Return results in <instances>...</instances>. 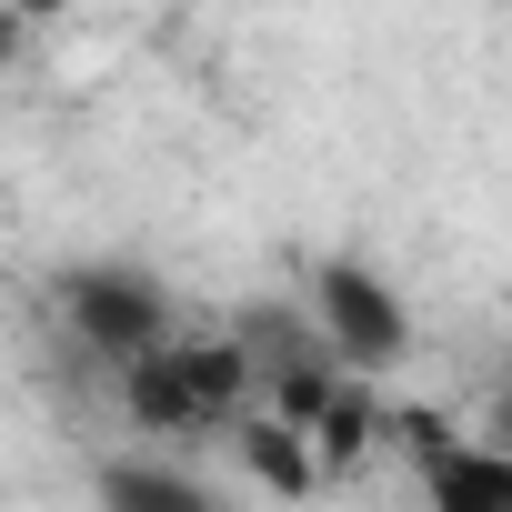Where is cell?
<instances>
[{
	"label": "cell",
	"mask_w": 512,
	"mask_h": 512,
	"mask_svg": "<svg viewBox=\"0 0 512 512\" xmlns=\"http://www.w3.org/2000/svg\"><path fill=\"white\" fill-rule=\"evenodd\" d=\"M11 11H21V21H61V11H71V0H11Z\"/></svg>",
	"instance_id": "52a82bcc"
},
{
	"label": "cell",
	"mask_w": 512,
	"mask_h": 512,
	"mask_svg": "<svg viewBox=\"0 0 512 512\" xmlns=\"http://www.w3.org/2000/svg\"><path fill=\"white\" fill-rule=\"evenodd\" d=\"M101 512H221V502L171 462H101Z\"/></svg>",
	"instance_id": "5b68a950"
},
{
	"label": "cell",
	"mask_w": 512,
	"mask_h": 512,
	"mask_svg": "<svg viewBox=\"0 0 512 512\" xmlns=\"http://www.w3.org/2000/svg\"><path fill=\"white\" fill-rule=\"evenodd\" d=\"M241 352L231 342H161L151 362H131V412L151 422V432H211V422H231V402H241Z\"/></svg>",
	"instance_id": "6da1fadb"
},
{
	"label": "cell",
	"mask_w": 512,
	"mask_h": 512,
	"mask_svg": "<svg viewBox=\"0 0 512 512\" xmlns=\"http://www.w3.org/2000/svg\"><path fill=\"white\" fill-rule=\"evenodd\" d=\"M241 452H251V472L272 492H312L322 482V462L302 452V422H241Z\"/></svg>",
	"instance_id": "8992f818"
},
{
	"label": "cell",
	"mask_w": 512,
	"mask_h": 512,
	"mask_svg": "<svg viewBox=\"0 0 512 512\" xmlns=\"http://www.w3.org/2000/svg\"><path fill=\"white\" fill-rule=\"evenodd\" d=\"M412 442H422V492H432V512H512V452L452 442V432H422V422H412Z\"/></svg>",
	"instance_id": "277c9868"
},
{
	"label": "cell",
	"mask_w": 512,
	"mask_h": 512,
	"mask_svg": "<svg viewBox=\"0 0 512 512\" xmlns=\"http://www.w3.org/2000/svg\"><path fill=\"white\" fill-rule=\"evenodd\" d=\"M71 322L81 342H101L111 362H151L171 342V302L141 272H71Z\"/></svg>",
	"instance_id": "3957f363"
},
{
	"label": "cell",
	"mask_w": 512,
	"mask_h": 512,
	"mask_svg": "<svg viewBox=\"0 0 512 512\" xmlns=\"http://www.w3.org/2000/svg\"><path fill=\"white\" fill-rule=\"evenodd\" d=\"M312 312H322V332H332V352H342L352 372L402 362V302H392L362 262H322V272H312Z\"/></svg>",
	"instance_id": "7a4b0ae2"
}]
</instances>
